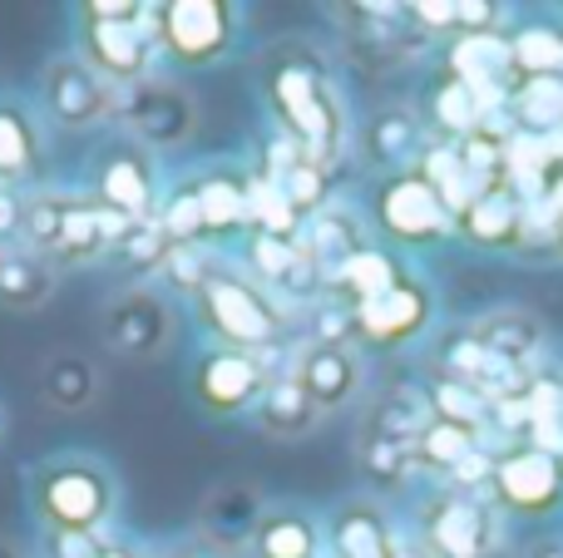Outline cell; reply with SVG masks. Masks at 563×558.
<instances>
[{
	"label": "cell",
	"instance_id": "obj_1",
	"mask_svg": "<svg viewBox=\"0 0 563 558\" xmlns=\"http://www.w3.org/2000/svg\"><path fill=\"white\" fill-rule=\"evenodd\" d=\"M267 104L282 119L287 138L321 168L346 148V104L331 69L307 49H282L267 65Z\"/></svg>",
	"mask_w": 563,
	"mask_h": 558
},
{
	"label": "cell",
	"instance_id": "obj_2",
	"mask_svg": "<svg viewBox=\"0 0 563 558\" xmlns=\"http://www.w3.org/2000/svg\"><path fill=\"white\" fill-rule=\"evenodd\" d=\"M30 504L49 534H99L114 514V480L95 460H49L30 475Z\"/></svg>",
	"mask_w": 563,
	"mask_h": 558
},
{
	"label": "cell",
	"instance_id": "obj_3",
	"mask_svg": "<svg viewBox=\"0 0 563 558\" xmlns=\"http://www.w3.org/2000/svg\"><path fill=\"white\" fill-rule=\"evenodd\" d=\"M499 544V520L489 494L440 490L420 504V549L430 558H489Z\"/></svg>",
	"mask_w": 563,
	"mask_h": 558
},
{
	"label": "cell",
	"instance_id": "obj_4",
	"mask_svg": "<svg viewBox=\"0 0 563 558\" xmlns=\"http://www.w3.org/2000/svg\"><path fill=\"white\" fill-rule=\"evenodd\" d=\"M489 504L525 520H544V514L563 510V465L554 445H509L489 460Z\"/></svg>",
	"mask_w": 563,
	"mask_h": 558
},
{
	"label": "cell",
	"instance_id": "obj_5",
	"mask_svg": "<svg viewBox=\"0 0 563 558\" xmlns=\"http://www.w3.org/2000/svg\"><path fill=\"white\" fill-rule=\"evenodd\" d=\"M198 316H203V326L223 342V351L257 356V351H267L282 332V316L273 312V302H267L253 282H243V277H233V272H218L213 282L198 292Z\"/></svg>",
	"mask_w": 563,
	"mask_h": 558
},
{
	"label": "cell",
	"instance_id": "obj_6",
	"mask_svg": "<svg viewBox=\"0 0 563 558\" xmlns=\"http://www.w3.org/2000/svg\"><path fill=\"white\" fill-rule=\"evenodd\" d=\"M376 227L406 247H430L455 233V213L420 168H406L376 183Z\"/></svg>",
	"mask_w": 563,
	"mask_h": 558
},
{
	"label": "cell",
	"instance_id": "obj_7",
	"mask_svg": "<svg viewBox=\"0 0 563 558\" xmlns=\"http://www.w3.org/2000/svg\"><path fill=\"white\" fill-rule=\"evenodd\" d=\"M238 10L223 0H168L158 5V45L188 69H208L233 49Z\"/></svg>",
	"mask_w": 563,
	"mask_h": 558
},
{
	"label": "cell",
	"instance_id": "obj_8",
	"mask_svg": "<svg viewBox=\"0 0 563 558\" xmlns=\"http://www.w3.org/2000/svg\"><path fill=\"white\" fill-rule=\"evenodd\" d=\"M435 316V292H430L426 277L400 272V282L390 292L371 297V302L351 306V336L371 351H396V346H410Z\"/></svg>",
	"mask_w": 563,
	"mask_h": 558
},
{
	"label": "cell",
	"instance_id": "obj_9",
	"mask_svg": "<svg viewBox=\"0 0 563 558\" xmlns=\"http://www.w3.org/2000/svg\"><path fill=\"white\" fill-rule=\"evenodd\" d=\"M158 49V5L144 20H79V59L99 79L139 85Z\"/></svg>",
	"mask_w": 563,
	"mask_h": 558
},
{
	"label": "cell",
	"instance_id": "obj_10",
	"mask_svg": "<svg viewBox=\"0 0 563 558\" xmlns=\"http://www.w3.org/2000/svg\"><path fill=\"white\" fill-rule=\"evenodd\" d=\"M89 178H95V198L109 213L129 217V223H144L148 217L158 183H154V154H148L139 138H114V144H104L95 168H89Z\"/></svg>",
	"mask_w": 563,
	"mask_h": 558
},
{
	"label": "cell",
	"instance_id": "obj_11",
	"mask_svg": "<svg viewBox=\"0 0 563 558\" xmlns=\"http://www.w3.org/2000/svg\"><path fill=\"white\" fill-rule=\"evenodd\" d=\"M455 233L485 253H525L529 247V203L509 178L485 183L455 217Z\"/></svg>",
	"mask_w": 563,
	"mask_h": 558
},
{
	"label": "cell",
	"instance_id": "obj_12",
	"mask_svg": "<svg viewBox=\"0 0 563 558\" xmlns=\"http://www.w3.org/2000/svg\"><path fill=\"white\" fill-rule=\"evenodd\" d=\"M267 386L273 381H267V371H263L257 356L213 351V356H203L198 371H194V401L203 405L208 415H238V411H247V405L263 401Z\"/></svg>",
	"mask_w": 563,
	"mask_h": 558
},
{
	"label": "cell",
	"instance_id": "obj_13",
	"mask_svg": "<svg viewBox=\"0 0 563 558\" xmlns=\"http://www.w3.org/2000/svg\"><path fill=\"white\" fill-rule=\"evenodd\" d=\"M291 376H297L301 391L317 401V411L327 415L361 395V386H366V361H361V351L346 342H311V346H301Z\"/></svg>",
	"mask_w": 563,
	"mask_h": 558
},
{
	"label": "cell",
	"instance_id": "obj_14",
	"mask_svg": "<svg viewBox=\"0 0 563 558\" xmlns=\"http://www.w3.org/2000/svg\"><path fill=\"white\" fill-rule=\"evenodd\" d=\"M104 342L114 346L119 356H134V361L158 356L174 342V312H168V302L154 292H129V297H119V302H109Z\"/></svg>",
	"mask_w": 563,
	"mask_h": 558
},
{
	"label": "cell",
	"instance_id": "obj_15",
	"mask_svg": "<svg viewBox=\"0 0 563 558\" xmlns=\"http://www.w3.org/2000/svg\"><path fill=\"white\" fill-rule=\"evenodd\" d=\"M124 119L134 124L139 144L154 154V148H174L184 144L188 134H194L198 114H194V99L184 94V89L174 85H148V79H139L134 85V99L124 104Z\"/></svg>",
	"mask_w": 563,
	"mask_h": 558
},
{
	"label": "cell",
	"instance_id": "obj_16",
	"mask_svg": "<svg viewBox=\"0 0 563 558\" xmlns=\"http://www.w3.org/2000/svg\"><path fill=\"white\" fill-rule=\"evenodd\" d=\"M45 109L55 114V124L89 129L114 109V99H109V85L85 65V59L69 55V59H55V65L45 69Z\"/></svg>",
	"mask_w": 563,
	"mask_h": 558
},
{
	"label": "cell",
	"instance_id": "obj_17",
	"mask_svg": "<svg viewBox=\"0 0 563 558\" xmlns=\"http://www.w3.org/2000/svg\"><path fill=\"white\" fill-rule=\"evenodd\" d=\"M426 129H420V114L406 104H390V109H376L371 124L361 129V158L380 174H406L410 158L426 154Z\"/></svg>",
	"mask_w": 563,
	"mask_h": 558
},
{
	"label": "cell",
	"instance_id": "obj_18",
	"mask_svg": "<svg viewBox=\"0 0 563 558\" xmlns=\"http://www.w3.org/2000/svg\"><path fill=\"white\" fill-rule=\"evenodd\" d=\"M188 188L198 198L208 237H233L243 227H253V178L247 174H238V168H208Z\"/></svg>",
	"mask_w": 563,
	"mask_h": 558
},
{
	"label": "cell",
	"instance_id": "obj_19",
	"mask_svg": "<svg viewBox=\"0 0 563 558\" xmlns=\"http://www.w3.org/2000/svg\"><path fill=\"white\" fill-rule=\"evenodd\" d=\"M331 549L336 558H396L400 539L376 500H346L331 514Z\"/></svg>",
	"mask_w": 563,
	"mask_h": 558
},
{
	"label": "cell",
	"instance_id": "obj_20",
	"mask_svg": "<svg viewBox=\"0 0 563 558\" xmlns=\"http://www.w3.org/2000/svg\"><path fill=\"white\" fill-rule=\"evenodd\" d=\"M470 336H475L479 346H489L499 361L525 366V361H534V356L544 351L549 326L539 322L529 306H495V312H485V316L470 322Z\"/></svg>",
	"mask_w": 563,
	"mask_h": 558
},
{
	"label": "cell",
	"instance_id": "obj_21",
	"mask_svg": "<svg viewBox=\"0 0 563 558\" xmlns=\"http://www.w3.org/2000/svg\"><path fill=\"white\" fill-rule=\"evenodd\" d=\"M124 233H129V217L109 213L104 203H75V198H69L55 253L69 257V263H95V257L109 253V247H114Z\"/></svg>",
	"mask_w": 563,
	"mask_h": 558
},
{
	"label": "cell",
	"instance_id": "obj_22",
	"mask_svg": "<svg viewBox=\"0 0 563 558\" xmlns=\"http://www.w3.org/2000/svg\"><path fill=\"white\" fill-rule=\"evenodd\" d=\"M479 440H485V431H470V425H455V421L430 415V425L416 435V445H410V465L455 480V475L479 455Z\"/></svg>",
	"mask_w": 563,
	"mask_h": 558
},
{
	"label": "cell",
	"instance_id": "obj_23",
	"mask_svg": "<svg viewBox=\"0 0 563 558\" xmlns=\"http://www.w3.org/2000/svg\"><path fill=\"white\" fill-rule=\"evenodd\" d=\"M40 395H45L49 411L59 415H79L95 405L99 395V371L89 356L79 351H55L45 366H40Z\"/></svg>",
	"mask_w": 563,
	"mask_h": 558
},
{
	"label": "cell",
	"instance_id": "obj_24",
	"mask_svg": "<svg viewBox=\"0 0 563 558\" xmlns=\"http://www.w3.org/2000/svg\"><path fill=\"white\" fill-rule=\"evenodd\" d=\"M257 425H263L267 435H277V440H301V435H311L321 425V411H317V401L301 391L297 376H282V381H273L263 391V401H257Z\"/></svg>",
	"mask_w": 563,
	"mask_h": 558
},
{
	"label": "cell",
	"instance_id": "obj_25",
	"mask_svg": "<svg viewBox=\"0 0 563 558\" xmlns=\"http://www.w3.org/2000/svg\"><path fill=\"white\" fill-rule=\"evenodd\" d=\"M509 109H515L519 129H525L529 138L563 134V75L519 79V85H509Z\"/></svg>",
	"mask_w": 563,
	"mask_h": 558
},
{
	"label": "cell",
	"instance_id": "obj_26",
	"mask_svg": "<svg viewBox=\"0 0 563 558\" xmlns=\"http://www.w3.org/2000/svg\"><path fill=\"white\" fill-rule=\"evenodd\" d=\"M253 554L257 558H317L321 529L297 510H267L253 529Z\"/></svg>",
	"mask_w": 563,
	"mask_h": 558
},
{
	"label": "cell",
	"instance_id": "obj_27",
	"mask_svg": "<svg viewBox=\"0 0 563 558\" xmlns=\"http://www.w3.org/2000/svg\"><path fill=\"white\" fill-rule=\"evenodd\" d=\"M430 425V395L420 391H386L380 405L366 415V431L361 435H376V440H396V445H416V435Z\"/></svg>",
	"mask_w": 563,
	"mask_h": 558
},
{
	"label": "cell",
	"instance_id": "obj_28",
	"mask_svg": "<svg viewBox=\"0 0 563 558\" xmlns=\"http://www.w3.org/2000/svg\"><path fill=\"white\" fill-rule=\"evenodd\" d=\"M400 272H406V267H400L390 253H380V247H361V253L351 257L336 277H331V287L346 297V312H351V306H361V302H371V297L390 292V287L400 282Z\"/></svg>",
	"mask_w": 563,
	"mask_h": 558
},
{
	"label": "cell",
	"instance_id": "obj_29",
	"mask_svg": "<svg viewBox=\"0 0 563 558\" xmlns=\"http://www.w3.org/2000/svg\"><path fill=\"white\" fill-rule=\"evenodd\" d=\"M55 297V267L45 257H25V253H5L0 257V306H45Z\"/></svg>",
	"mask_w": 563,
	"mask_h": 558
},
{
	"label": "cell",
	"instance_id": "obj_30",
	"mask_svg": "<svg viewBox=\"0 0 563 558\" xmlns=\"http://www.w3.org/2000/svg\"><path fill=\"white\" fill-rule=\"evenodd\" d=\"M430 119H435V129L450 138V144H460V138H470L479 124H485V104H479L475 89L450 69V75H440V85L430 89Z\"/></svg>",
	"mask_w": 563,
	"mask_h": 558
},
{
	"label": "cell",
	"instance_id": "obj_31",
	"mask_svg": "<svg viewBox=\"0 0 563 558\" xmlns=\"http://www.w3.org/2000/svg\"><path fill=\"white\" fill-rule=\"evenodd\" d=\"M563 75V30L549 25H529L509 35V85L519 79H544Z\"/></svg>",
	"mask_w": 563,
	"mask_h": 558
},
{
	"label": "cell",
	"instance_id": "obj_32",
	"mask_svg": "<svg viewBox=\"0 0 563 558\" xmlns=\"http://www.w3.org/2000/svg\"><path fill=\"white\" fill-rule=\"evenodd\" d=\"M361 227H356V217H346V213H317L311 217V243H307V263L311 267H321L327 277H336L341 267L351 263V257L361 253Z\"/></svg>",
	"mask_w": 563,
	"mask_h": 558
},
{
	"label": "cell",
	"instance_id": "obj_33",
	"mask_svg": "<svg viewBox=\"0 0 563 558\" xmlns=\"http://www.w3.org/2000/svg\"><path fill=\"white\" fill-rule=\"evenodd\" d=\"M35 158H40V138H35L30 114L15 104H0V178L30 174Z\"/></svg>",
	"mask_w": 563,
	"mask_h": 558
},
{
	"label": "cell",
	"instance_id": "obj_34",
	"mask_svg": "<svg viewBox=\"0 0 563 558\" xmlns=\"http://www.w3.org/2000/svg\"><path fill=\"white\" fill-rule=\"evenodd\" d=\"M489 411H495V401H485L475 386H460V381H450V376H435V386H430V415H440V421L485 431Z\"/></svg>",
	"mask_w": 563,
	"mask_h": 558
},
{
	"label": "cell",
	"instance_id": "obj_35",
	"mask_svg": "<svg viewBox=\"0 0 563 558\" xmlns=\"http://www.w3.org/2000/svg\"><path fill=\"white\" fill-rule=\"evenodd\" d=\"M114 257L134 272H154L174 257V237L158 227V217H144V223H129V233L114 243Z\"/></svg>",
	"mask_w": 563,
	"mask_h": 558
},
{
	"label": "cell",
	"instance_id": "obj_36",
	"mask_svg": "<svg viewBox=\"0 0 563 558\" xmlns=\"http://www.w3.org/2000/svg\"><path fill=\"white\" fill-rule=\"evenodd\" d=\"M253 227L257 233H273V237H287L301 227L297 208H291V198L282 193V183L273 174H253Z\"/></svg>",
	"mask_w": 563,
	"mask_h": 558
},
{
	"label": "cell",
	"instance_id": "obj_37",
	"mask_svg": "<svg viewBox=\"0 0 563 558\" xmlns=\"http://www.w3.org/2000/svg\"><path fill=\"white\" fill-rule=\"evenodd\" d=\"M277 183H282V193L291 198V208H297V217H307V213H321V203H327V168L317 164V158H291L282 174H273Z\"/></svg>",
	"mask_w": 563,
	"mask_h": 558
},
{
	"label": "cell",
	"instance_id": "obj_38",
	"mask_svg": "<svg viewBox=\"0 0 563 558\" xmlns=\"http://www.w3.org/2000/svg\"><path fill=\"white\" fill-rule=\"evenodd\" d=\"M223 514L228 520V539L223 544H243V539H253V529H257V520H263V504H257V494L253 490H243V484H233V490H218L213 500H208V510H203V520H218Z\"/></svg>",
	"mask_w": 563,
	"mask_h": 558
},
{
	"label": "cell",
	"instance_id": "obj_39",
	"mask_svg": "<svg viewBox=\"0 0 563 558\" xmlns=\"http://www.w3.org/2000/svg\"><path fill=\"white\" fill-rule=\"evenodd\" d=\"M361 470L371 475V484H400L410 470V445L361 435Z\"/></svg>",
	"mask_w": 563,
	"mask_h": 558
},
{
	"label": "cell",
	"instance_id": "obj_40",
	"mask_svg": "<svg viewBox=\"0 0 563 558\" xmlns=\"http://www.w3.org/2000/svg\"><path fill=\"white\" fill-rule=\"evenodd\" d=\"M247 257H253V267L267 277V282H291V272L301 267V253L287 243V237H273V233H253V243H247Z\"/></svg>",
	"mask_w": 563,
	"mask_h": 558
},
{
	"label": "cell",
	"instance_id": "obj_41",
	"mask_svg": "<svg viewBox=\"0 0 563 558\" xmlns=\"http://www.w3.org/2000/svg\"><path fill=\"white\" fill-rule=\"evenodd\" d=\"M164 272H168V282H174V287H184V292L198 297L218 272H223V267L213 263V253H203V247L188 243V247H174V257L164 263Z\"/></svg>",
	"mask_w": 563,
	"mask_h": 558
},
{
	"label": "cell",
	"instance_id": "obj_42",
	"mask_svg": "<svg viewBox=\"0 0 563 558\" xmlns=\"http://www.w3.org/2000/svg\"><path fill=\"white\" fill-rule=\"evenodd\" d=\"M158 227L174 237V247H188L194 237H203V213H198V198H194V188L188 183L178 188L164 208H158Z\"/></svg>",
	"mask_w": 563,
	"mask_h": 558
},
{
	"label": "cell",
	"instance_id": "obj_43",
	"mask_svg": "<svg viewBox=\"0 0 563 558\" xmlns=\"http://www.w3.org/2000/svg\"><path fill=\"white\" fill-rule=\"evenodd\" d=\"M65 203H69V198H49V193L35 198V203H25V213H20V227L35 237V247H49V253H55L59 227H65Z\"/></svg>",
	"mask_w": 563,
	"mask_h": 558
},
{
	"label": "cell",
	"instance_id": "obj_44",
	"mask_svg": "<svg viewBox=\"0 0 563 558\" xmlns=\"http://www.w3.org/2000/svg\"><path fill=\"white\" fill-rule=\"evenodd\" d=\"M406 15L426 35H460V0H416L406 5Z\"/></svg>",
	"mask_w": 563,
	"mask_h": 558
},
{
	"label": "cell",
	"instance_id": "obj_45",
	"mask_svg": "<svg viewBox=\"0 0 563 558\" xmlns=\"http://www.w3.org/2000/svg\"><path fill=\"white\" fill-rule=\"evenodd\" d=\"M509 5H489V0H460V40L465 35H499L505 30Z\"/></svg>",
	"mask_w": 563,
	"mask_h": 558
},
{
	"label": "cell",
	"instance_id": "obj_46",
	"mask_svg": "<svg viewBox=\"0 0 563 558\" xmlns=\"http://www.w3.org/2000/svg\"><path fill=\"white\" fill-rule=\"evenodd\" d=\"M109 544L99 534H49L45 554L49 558H104Z\"/></svg>",
	"mask_w": 563,
	"mask_h": 558
},
{
	"label": "cell",
	"instance_id": "obj_47",
	"mask_svg": "<svg viewBox=\"0 0 563 558\" xmlns=\"http://www.w3.org/2000/svg\"><path fill=\"white\" fill-rule=\"evenodd\" d=\"M154 5H139V0H89L85 20H144Z\"/></svg>",
	"mask_w": 563,
	"mask_h": 558
},
{
	"label": "cell",
	"instance_id": "obj_48",
	"mask_svg": "<svg viewBox=\"0 0 563 558\" xmlns=\"http://www.w3.org/2000/svg\"><path fill=\"white\" fill-rule=\"evenodd\" d=\"M544 208L554 213V223H563V168H554L544 183Z\"/></svg>",
	"mask_w": 563,
	"mask_h": 558
},
{
	"label": "cell",
	"instance_id": "obj_49",
	"mask_svg": "<svg viewBox=\"0 0 563 558\" xmlns=\"http://www.w3.org/2000/svg\"><path fill=\"white\" fill-rule=\"evenodd\" d=\"M20 213H25V208H20V203H10V198L0 193V233H10V227H20Z\"/></svg>",
	"mask_w": 563,
	"mask_h": 558
},
{
	"label": "cell",
	"instance_id": "obj_50",
	"mask_svg": "<svg viewBox=\"0 0 563 558\" xmlns=\"http://www.w3.org/2000/svg\"><path fill=\"white\" fill-rule=\"evenodd\" d=\"M529 558H563V539H539L534 549H529Z\"/></svg>",
	"mask_w": 563,
	"mask_h": 558
},
{
	"label": "cell",
	"instance_id": "obj_51",
	"mask_svg": "<svg viewBox=\"0 0 563 558\" xmlns=\"http://www.w3.org/2000/svg\"><path fill=\"white\" fill-rule=\"evenodd\" d=\"M104 558H144V554H139V549H129V544H109Z\"/></svg>",
	"mask_w": 563,
	"mask_h": 558
},
{
	"label": "cell",
	"instance_id": "obj_52",
	"mask_svg": "<svg viewBox=\"0 0 563 558\" xmlns=\"http://www.w3.org/2000/svg\"><path fill=\"white\" fill-rule=\"evenodd\" d=\"M396 558H430L426 549H420V544H400V554Z\"/></svg>",
	"mask_w": 563,
	"mask_h": 558
},
{
	"label": "cell",
	"instance_id": "obj_53",
	"mask_svg": "<svg viewBox=\"0 0 563 558\" xmlns=\"http://www.w3.org/2000/svg\"><path fill=\"white\" fill-rule=\"evenodd\" d=\"M0 558H25V554H20V544H10V539H0Z\"/></svg>",
	"mask_w": 563,
	"mask_h": 558
},
{
	"label": "cell",
	"instance_id": "obj_54",
	"mask_svg": "<svg viewBox=\"0 0 563 558\" xmlns=\"http://www.w3.org/2000/svg\"><path fill=\"white\" fill-rule=\"evenodd\" d=\"M554 253L563 257V223H554Z\"/></svg>",
	"mask_w": 563,
	"mask_h": 558
},
{
	"label": "cell",
	"instance_id": "obj_55",
	"mask_svg": "<svg viewBox=\"0 0 563 558\" xmlns=\"http://www.w3.org/2000/svg\"><path fill=\"white\" fill-rule=\"evenodd\" d=\"M554 455H559V465H563V440H559V445H554Z\"/></svg>",
	"mask_w": 563,
	"mask_h": 558
}]
</instances>
